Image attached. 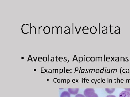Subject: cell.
<instances>
[{
  "label": "cell",
  "instance_id": "6da1fadb",
  "mask_svg": "<svg viewBox=\"0 0 130 97\" xmlns=\"http://www.w3.org/2000/svg\"><path fill=\"white\" fill-rule=\"evenodd\" d=\"M95 92L93 89H86L84 90V95L86 97H88L90 94L92 92Z\"/></svg>",
  "mask_w": 130,
  "mask_h": 97
},
{
  "label": "cell",
  "instance_id": "7a4b0ae2",
  "mask_svg": "<svg viewBox=\"0 0 130 97\" xmlns=\"http://www.w3.org/2000/svg\"><path fill=\"white\" fill-rule=\"evenodd\" d=\"M119 97H130V93L126 91H122L119 94Z\"/></svg>",
  "mask_w": 130,
  "mask_h": 97
},
{
  "label": "cell",
  "instance_id": "3957f363",
  "mask_svg": "<svg viewBox=\"0 0 130 97\" xmlns=\"http://www.w3.org/2000/svg\"><path fill=\"white\" fill-rule=\"evenodd\" d=\"M79 90V89H68V92L70 94L75 95L78 94Z\"/></svg>",
  "mask_w": 130,
  "mask_h": 97
},
{
  "label": "cell",
  "instance_id": "277c9868",
  "mask_svg": "<svg viewBox=\"0 0 130 97\" xmlns=\"http://www.w3.org/2000/svg\"><path fill=\"white\" fill-rule=\"evenodd\" d=\"M60 97H70V94L68 91H63Z\"/></svg>",
  "mask_w": 130,
  "mask_h": 97
},
{
  "label": "cell",
  "instance_id": "5b68a950",
  "mask_svg": "<svg viewBox=\"0 0 130 97\" xmlns=\"http://www.w3.org/2000/svg\"><path fill=\"white\" fill-rule=\"evenodd\" d=\"M90 32L92 34H95L97 32V29L95 26L92 27L90 29Z\"/></svg>",
  "mask_w": 130,
  "mask_h": 97
},
{
  "label": "cell",
  "instance_id": "8992f818",
  "mask_svg": "<svg viewBox=\"0 0 130 97\" xmlns=\"http://www.w3.org/2000/svg\"><path fill=\"white\" fill-rule=\"evenodd\" d=\"M50 32V28L48 26L45 27L44 28V34H48Z\"/></svg>",
  "mask_w": 130,
  "mask_h": 97
},
{
  "label": "cell",
  "instance_id": "52a82bcc",
  "mask_svg": "<svg viewBox=\"0 0 130 97\" xmlns=\"http://www.w3.org/2000/svg\"><path fill=\"white\" fill-rule=\"evenodd\" d=\"M115 89H106L105 91L107 93L112 94L115 91Z\"/></svg>",
  "mask_w": 130,
  "mask_h": 97
},
{
  "label": "cell",
  "instance_id": "ba28073f",
  "mask_svg": "<svg viewBox=\"0 0 130 97\" xmlns=\"http://www.w3.org/2000/svg\"><path fill=\"white\" fill-rule=\"evenodd\" d=\"M88 97H98V96L95 92H94L90 94Z\"/></svg>",
  "mask_w": 130,
  "mask_h": 97
},
{
  "label": "cell",
  "instance_id": "9c48e42d",
  "mask_svg": "<svg viewBox=\"0 0 130 97\" xmlns=\"http://www.w3.org/2000/svg\"><path fill=\"white\" fill-rule=\"evenodd\" d=\"M75 97H86L84 95L81 94H78L76 95Z\"/></svg>",
  "mask_w": 130,
  "mask_h": 97
},
{
  "label": "cell",
  "instance_id": "30bf717a",
  "mask_svg": "<svg viewBox=\"0 0 130 97\" xmlns=\"http://www.w3.org/2000/svg\"><path fill=\"white\" fill-rule=\"evenodd\" d=\"M114 32L115 34H120V30H116L114 31Z\"/></svg>",
  "mask_w": 130,
  "mask_h": 97
},
{
  "label": "cell",
  "instance_id": "8fae6325",
  "mask_svg": "<svg viewBox=\"0 0 130 97\" xmlns=\"http://www.w3.org/2000/svg\"><path fill=\"white\" fill-rule=\"evenodd\" d=\"M64 33L66 34H70V30L68 29V30H66L64 31Z\"/></svg>",
  "mask_w": 130,
  "mask_h": 97
},
{
  "label": "cell",
  "instance_id": "7c38bea8",
  "mask_svg": "<svg viewBox=\"0 0 130 97\" xmlns=\"http://www.w3.org/2000/svg\"><path fill=\"white\" fill-rule=\"evenodd\" d=\"M102 33L103 34H106L107 33V30L105 29V30H103L102 31Z\"/></svg>",
  "mask_w": 130,
  "mask_h": 97
},
{
  "label": "cell",
  "instance_id": "4fadbf2b",
  "mask_svg": "<svg viewBox=\"0 0 130 97\" xmlns=\"http://www.w3.org/2000/svg\"><path fill=\"white\" fill-rule=\"evenodd\" d=\"M82 30H88V27L87 26H84Z\"/></svg>",
  "mask_w": 130,
  "mask_h": 97
},
{
  "label": "cell",
  "instance_id": "5bb4252c",
  "mask_svg": "<svg viewBox=\"0 0 130 97\" xmlns=\"http://www.w3.org/2000/svg\"><path fill=\"white\" fill-rule=\"evenodd\" d=\"M106 97H116V96L113 95H108Z\"/></svg>",
  "mask_w": 130,
  "mask_h": 97
},
{
  "label": "cell",
  "instance_id": "9a60e30c",
  "mask_svg": "<svg viewBox=\"0 0 130 97\" xmlns=\"http://www.w3.org/2000/svg\"><path fill=\"white\" fill-rule=\"evenodd\" d=\"M43 60L44 61H46L47 60V57H44V58H43Z\"/></svg>",
  "mask_w": 130,
  "mask_h": 97
},
{
  "label": "cell",
  "instance_id": "2e32d148",
  "mask_svg": "<svg viewBox=\"0 0 130 97\" xmlns=\"http://www.w3.org/2000/svg\"><path fill=\"white\" fill-rule=\"evenodd\" d=\"M91 61H94V57H92L91 58Z\"/></svg>",
  "mask_w": 130,
  "mask_h": 97
},
{
  "label": "cell",
  "instance_id": "e0dca14e",
  "mask_svg": "<svg viewBox=\"0 0 130 97\" xmlns=\"http://www.w3.org/2000/svg\"><path fill=\"white\" fill-rule=\"evenodd\" d=\"M125 90L128 92H130V89H125Z\"/></svg>",
  "mask_w": 130,
  "mask_h": 97
},
{
  "label": "cell",
  "instance_id": "ac0fdd59",
  "mask_svg": "<svg viewBox=\"0 0 130 97\" xmlns=\"http://www.w3.org/2000/svg\"><path fill=\"white\" fill-rule=\"evenodd\" d=\"M42 26L39 27V34H40V28H42Z\"/></svg>",
  "mask_w": 130,
  "mask_h": 97
},
{
  "label": "cell",
  "instance_id": "d6986e66",
  "mask_svg": "<svg viewBox=\"0 0 130 97\" xmlns=\"http://www.w3.org/2000/svg\"><path fill=\"white\" fill-rule=\"evenodd\" d=\"M81 27H80V29H79L78 31V34L79 33L80 31V30H81Z\"/></svg>",
  "mask_w": 130,
  "mask_h": 97
},
{
  "label": "cell",
  "instance_id": "ffe728a7",
  "mask_svg": "<svg viewBox=\"0 0 130 97\" xmlns=\"http://www.w3.org/2000/svg\"><path fill=\"white\" fill-rule=\"evenodd\" d=\"M72 27H73V31H72V33H73V34H74V23H73V25H72Z\"/></svg>",
  "mask_w": 130,
  "mask_h": 97
},
{
  "label": "cell",
  "instance_id": "44dd1931",
  "mask_svg": "<svg viewBox=\"0 0 130 97\" xmlns=\"http://www.w3.org/2000/svg\"><path fill=\"white\" fill-rule=\"evenodd\" d=\"M82 57H80V61H82Z\"/></svg>",
  "mask_w": 130,
  "mask_h": 97
},
{
  "label": "cell",
  "instance_id": "7402d4cb",
  "mask_svg": "<svg viewBox=\"0 0 130 97\" xmlns=\"http://www.w3.org/2000/svg\"><path fill=\"white\" fill-rule=\"evenodd\" d=\"M75 28L76 30V32H77V34H78V30H77V28H76V27H75Z\"/></svg>",
  "mask_w": 130,
  "mask_h": 97
},
{
  "label": "cell",
  "instance_id": "603a6c76",
  "mask_svg": "<svg viewBox=\"0 0 130 97\" xmlns=\"http://www.w3.org/2000/svg\"><path fill=\"white\" fill-rule=\"evenodd\" d=\"M99 34H100V23H99Z\"/></svg>",
  "mask_w": 130,
  "mask_h": 97
},
{
  "label": "cell",
  "instance_id": "cb8c5ba5",
  "mask_svg": "<svg viewBox=\"0 0 130 97\" xmlns=\"http://www.w3.org/2000/svg\"><path fill=\"white\" fill-rule=\"evenodd\" d=\"M54 59H52V61H54Z\"/></svg>",
  "mask_w": 130,
  "mask_h": 97
},
{
  "label": "cell",
  "instance_id": "d4e9b609",
  "mask_svg": "<svg viewBox=\"0 0 130 97\" xmlns=\"http://www.w3.org/2000/svg\"></svg>",
  "mask_w": 130,
  "mask_h": 97
}]
</instances>
